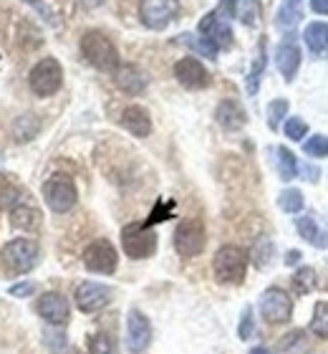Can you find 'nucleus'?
Returning a JSON list of instances; mask_svg holds the SVG:
<instances>
[{
  "mask_svg": "<svg viewBox=\"0 0 328 354\" xmlns=\"http://www.w3.org/2000/svg\"><path fill=\"white\" fill-rule=\"evenodd\" d=\"M81 53L84 59L91 64L99 71H106V74H114L119 68V48L114 46L106 33L102 30H86L81 36Z\"/></svg>",
  "mask_w": 328,
  "mask_h": 354,
  "instance_id": "nucleus-1",
  "label": "nucleus"
},
{
  "mask_svg": "<svg viewBox=\"0 0 328 354\" xmlns=\"http://www.w3.org/2000/svg\"><path fill=\"white\" fill-rule=\"evenodd\" d=\"M28 86L30 91L41 99L59 94V88L64 86V66L59 64V59L46 56L28 71Z\"/></svg>",
  "mask_w": 328,
  "mask_h": 354,
  "instance_id": "nucleus-2",
  "label": "nucleus"
},
{
  "mask_svg": "<svg viewBox=\"0 0 328 354\" xmlns=\"http://www.w3.org/2000/svg\"><path fill=\"white\" fill-rule=\"evenodd\" d=\"M212 271L220 283H242L245 271H248V253L238 248V245H222L215 253L212 261Z\"/></svg>",
  "mask_w": 328,
  "mask_h": 354,
  "instance_id": "nucleus-3",
  "label": "nucleus"
},
{
  "mask_svg": "<svg viewBox=\"0 0 328 354\" xmlns=\"http://www.w3.org/2000/svg\"><path fill=\"white\" fill-rule=\"evenodd\" d=\"M122 248L134 261L149 259L157 253V233L146 223H129L122 228Z\"/></svg>",
  "mask_w": 328,
  "mask_h": 354,
  "instance_id": "nucleus-4",
  "label": "nucleus"
},
{
  "mask_svg": "<svg viewBox=\"0 0 328 354\" xmlns=\"http://www.w3.org/2000/svg\"><path fill=\"white\" fill-rule=\"evenodd\" d=\"M44 200L53 213H68L79 203V190L68 175H53L44 183Z\"/></svg>",
  "mask_w": 328,
  "mask_h": 354,
  "instance_id": "nucleus-5",
  "label": "nucleus"
},
{
  "mask_svg": "<svg viewBox=\"0 0 328 354\" xmlns=\"http://www.w3.org/2000/svg\"><path fill=\"white\" fill-rule=\"evenodd\" d=\"M38 256H41V251H38V243L33 238H15L3 248V263H6L8 271L18 273V276L33 271L38 263Z\"/></svg>",
  "mask_w": 328,
  "mask_h": 354,
  "instance_id": "nucleus-6",
  "label": "nucleus"
},
{
  "mask_svg": "<svg viewBox=\"0 0 328 354\" xmlns=\"http://www.w3.org/2000/svg\"><path fill=\"white\" fill-rule=\"evenodd\" d=\"M204 243H207V233H204L202 221L197 218H187L177 225L175 230V251L182 256V259H195L204 251Z\"/></svg>",
  "mask_w": 328,
  "mask_h": 354,
  "instance_id": "nucleus-7",
  "label": "nucleus"
},
{
  "mask_svg": "<svg viewBox=\"0 0 328 354\" xmlns=\"http://www.w3.org/2000/svg\"><path fill=\"white\" fill-rule=\"evenodd\" d=\"M260 317L268 324H285L293 317V299L288 291L278 286H270L260 296Z\"/></svg>",
  "mask_w": 328,
  "mask_h": 354,
  "instance_id": "nucleus-8",
  "label": "nucleus"
},
{
  "mask_svg": "<svg viewBox=\"0 0 328 354\" xmlns=\"http://www.w3.org/2000/svg\"><path fill=\"white\" fill-rule=\"evenodd\" d=\"M180 15V0H139V18L149 30H164Z\"/></svg>",
  "mask_w": 328,
  "mask_h": 354,
  "instance_id": "nucleus-9",
  "label": "nucleus"
},
{
  "mask_svg": "<svg viewBox=\"0 0 328 354\" xmlns=\"http://www.w3.org/2000/svg\"><path fill=\"white\" fill-rule=\"evenodd\" d=\"M84 266H86L91 273L109 276V273L117 271V266H119L117 248H114L106 238H96L94 243H88L86 251H84Z\"/></svg>",
  "mask_w": 328,
  "mask_h": 354,
  "instance_id": "nucleus-10",
  "label": "nucleus"
},
{
  "mask_svg": "<svg viewBox=\"0 0 328 354\" xmlns=\"http://www.w3.org/2000/svg\"><path fill=\"white\" fill-rule=\"evenodd\" d=\"M197 30H200V36H202L204 41H210L218 51L233 46V28H230V21H227V15H222L220 10H212V13L204 15L202 21H200V26H197Z\"/></svg>",
  "mask_w": 328,
  "mask_h": 354,
  "instance_id": "nucleus-11",
  "label": "nucleus"
},
{
  "mask_svg": "<svg viewBox=\"0 0 328 354\" xmlns=\"http://www.w3.org/2000/svg\"><path fill=\"white\" fill-rule=\"evenodd\" d=\"M76 306H79L84 314H96L109 306L111 301V288L104 286V283H96V281H84L76 286Z\"/></svg>",
  "mask_w": 328,
  "mask_h": 354,
  "instance_id": "nucleus-12",
  "label": "nucleus"
},
{
  "mask_svg": "<svg viewBox=\"0 0 328 354\" xmlns=\"http://www.w3.org/2000/svg\"><path fill=\"white\" fill-rule=\"evenodd\" d=\"M36 311L41 319H46L51 326H66L71 319V304L59 291H46L36 304Z\"/></svg>",
  "mask_w": 328,
  "mask_h": 354,
  "instance_id": "nucleus-13",
  "label": "nucleus"
},
{
  "mask_svg": "<svg viewBox=\"0 0 328 354\" xmlns=\"http://www.w3.org/2000/svg\"><path fill=\"white\" fill-rule=\"evenodd\" d=\"M152 344V324L139 309H131L126 317V349L131 354H142Z\"/></svg>",
  "mask_w": 328,
  "mask_h": 354,
  "instance_id": "nucleus-14",
  "label": "nucleus"
},
{
  "mask_svg": "<svg viewBox=\"0 0 328 354\" xmlns=\"http://www.w3.org/2000/svg\"><path fill=\"white\" fill-rule=\"evenodd\" d=\"M175 79L182 84L184 88H207L212 82L210 71L202 66V61H197L195 56H184L175 64Z\"/></svg>",
  "mask_w": 328,
  "mask_h": 354,
  "instance_id": "nucleus-15",
  "label": "nucleus"
},
{
  "mask_svg": "<svg viewBox=\"0 0 328 354\" xmlns=\"http://www.w3.org/2000/svg\"><path fill=\"white\" fill-rule=\"evenodd\" d=\"M114 84H117L119 91H124L129 96L144 94L146 86H149V79L139 66L134 64H119V68L114 71Z\"/></svg>",
  "mask_w": 328,
  "mask_h": 354,
  "instance_id": "nucleus-16",
  "label": "nucleus"
},
{
  "mask_svg": "<svg viewBox=\"0 0 328 354\" xmlns=\"http://www.w3.org/2000/svg\"><path fill=\"white\" fill-rule=\"evenodd\" d=\"M122 127H124L126 132L131 137H137V140H144L152 134V117H149V111L144 106H139V104H131L122 111Z\"/></svg>",
  "mask_w": 328,
  "mask_h": 354,
  "instance_id": "nucleus-17",
  "label": "nucleus"
},
{
  "mask_svg": "<svg viewBox=\"0 0 328 354\" xmlns=\"http://www.w3.org/2000/svg\"><path fill=\"white\" fill-rule=\"evenodd\" d=\"M215 119H218V124L225 132H238V129L248 124V114L235 99H222L218 104V109H215Z\"/></svg>",
  "mask_w": 328,
  "mask_h": 354,
  "instance_id": "nucleus-18",
  "label": "nucleus"
},
{
  "mask_svg": "<svg viewBox=\"0 0 328 354\" xmlns=\"http://www.w3.org/2000/svg\"><path fill=\"white\" fill-rule=\"evenodd\" d=\"M300 48L296 44H293L291 38L288 41H283V44L278 46L276 51V64H278V71H280V76H283L285 82L291 84L293 79H296V74H298L300 68Z\"/></svg>",
  "mask_w": 328,
  "mask_h": 354,
  "instance_id": "nucleus-19",
  "label": "nucleus"
},
{
  "mask_svg": "<svg viewBox=\"0 0 328 354\" xmlns=\"http://www.w3.org/2000/svg\"><path fill=\"white\" fill-rule=\"evenodd\" d=\"M10 225L15 230H26V233H33V230L41 228V210L30 203H18V205L10 210Z\"/></svg>",
  "mask_w": 328,
  "mask_h": 354,
  "instance_id": "nucleus-20",
  "label": "nucleus"
},
{
  "mask_svg": "<svg viewBox=\"0 0 328 354\" xmlns=\"http://www.w3.org/2000/svg\"><path fill=\"white\" fill-rule=\"evenodd\" d=\"M44 129V122L38 114H21V117H15V122L10 124V134H13V140L18 145H26V142L36 140L38 134Z\"/></svg>",
  "mask_w": 328,
  "mask_h": 354,
  "instance_id": "nucleus-21",
  "label": "nucleus"
},
{
  "mask_svg": "<svg viewBox=\"0 0 328 354\" xmlns=\"http://www.w3.org/2000/svg\"><path fill=\"white\" fill-rule=\"evenodd\" d=\"M296 228H298V236L303 241L313 245V248H321L326 251L328 248V230H323L318 223H316L313 215H300L298 221H296Z\"/></svg>",
  "mask_w": 328,
  "mask_h": 354,
  "instance_id": "nucleus-22",
  "label": "nucleus"
},
{
  "mask_svg": "<svg viewBox=\"0 0 328 354\" xmlns=\"http://www.w3.org/2000/svg\"><path fill=\"white\" fill-rule=\"evenodd\" d=\"M303 38H306V44L308 48L313 53H326L328 51V23H321V21H316V23H308L306 30H303Z\"/></svg>",
  "mask_w": 328,
  "mask_h": 354,
  "instance_id": "nucleus-23",
  "label": "nucleus"
},
{
  "mask_svg": "<svg viewBox=\"0 0 328 354\" xmlns=\"http://www.w3.org/2000/svg\"><path fill=\"white\" fill-rule=\"evenodd\" d=\"M265 61H268V53H265V38H260V44H258V53H255V59H253V66H250V71H248V82H245V88H248L250 96H255L258 88H260L262 71H265Z\"/></svg>",
  "mask_w": 328,
  "mask_h": 354,
  "instance_id": "nucleus-24",
  "label": "nucleus"
},
{
  "mask_svg": "<svg viewBox=\"0 0 328 354\" xmlns=\"http://www.w3.org/2000/svg\"><path fill=\"white\" fill-rule=\"evenodd\" d=\"M300 15H303V0H283L280 8H278L276 26L291 28V26H296L300 21Z\"/></svg>",
  "mask_w": 328,
  "mask_h": 354,
  "instance_id": "nucleus-25",
  "label": "nucleus"
},
{
  "mask_svg": "<svg viewBox=\"0 0 328 354\" xmlns=\"http://www.w3.org/2000/svg\"><path fill=\"white\" fill-rule=\"evenodd\" d=\"M308 349H311V344L306 342V332H300V329L285 334L278 344V354H306Z\"/></svg>",
  "mask_w": 328,
  "mask_h": 354,
  "instance_id": "nucleus-26",
  "label": "nucleus"
},
{
  "mask_svg": "<svg viewBox=\"0 0 328 354\" xmlns=\"http://www.w3.org/2000/svg\"><path fill=\"white\" fill-rule=\"evenodd\" d=\"M278 175L283 183H291L298 177V160L288 147H278Z\"/></svg>",
  "mask_w": 328,
  "mask_h": 354,
  "instance_id": "nucleus-27",
  "label": "nucleus"
},
{
  "mask_svg": "<svg viewBox=\"0 0 328 354\" xmlns=\"http://www.w3.org/2000/svg\"><path fill=\"white\" fill-rule=\"evenodd\" d=\"M316 286H318V276H316V271L311 266H303V268L296 271V276H293V291L296 294L306 296L311 291H316Z\"/></svg>",
  "mask_w": 328,
  "mask_h": 354,
  "instance_id": "nucleus-28",
  "label": "nucleus"
},
{
  "mask_svg": "<svg viewBox=\"0 0 328 354\" xmlns=\"http://www.w3.org/2000/svg\"><path fill=\"white\" fill-rule=\"evenodd\" d=\"M278 205L285 213H300L303 205H306V200H303V192L298 187H288V190H283L278 195Z\"/></svg>",
  "mask_w": 328,
  "mask_h": 354,
  "instance_id": "nucleus-29",
  "label": "nucleus"
},
{
  "mask_svg": "<svg viewBox=\"0 0 328 354\" xmlns=\"http://www.w3.org/2000/svg\"><path fill=\"white\" fill-rule=\"evenodd\" d=\"M248 259L253 261L258 268H265V266L270 263V259H273V241L265 238V236H260L255 243H253V251H250Z\"/></svg>",
  "mask_w": 328,
  "mask_h": 354,
  "instance_id": "nucleus-30",
  "label": "nucleus"
},
{
  "mask_svg": "<svg viewBox=\"0 0 328 354\" xmlns=\"http://www.w3.org/2000/svg\"><path fill=\"white\" fill-rule=\"evenodd\" d=\"M311 332L318 339H328V304L318 301L313 306V319H311Z\"/></svg>",
  "mask_w": 328,
  "mask_h": 354,
  "instance_id": "nucleus-31",
  "label": "nucleus"
},
{
  "mask_svg": "<svg viewBox=\"0 0 328 354\" xmlns=\"http://www.w3.org/2000/svg\"><path fill=\"white\" fill-rule=\"evenodd\" d=\"M88 354H119L117 342L106 332H99L88 339Z\"/></svg>",
  "mask_w": 328,
  "mask_h": 354,
  "instance_id": "nucleus-32",
  "label": "nucleus"
},
{
  "mask_svg": "<svg viewBox=\"0 0 328 354\" xmlns=\"http://www.w3.org/2000/svg\"><path fill=\"white\" fill-rule=\"evenodd\" d=\"M18 203H23V192L18 190L13 183H3V185H0V207L10 213V210L18 205Z\"/></svg>",
  "mask_w": 328,
  "mask_h": 354,
  "instance_id": "nucleus-33",
  "label": "nucleus"
},
{
  "mask_svg": "<svg viewBox=\"0 0 328 354\" xmlns=\"http://www.w3.org/2000/svg\"><path fill=\"white\" fill-rule=\"evenodd\" d=\"M288 117V102L285 99H273L268 104V127L270 129H278V124Z\"/></svg>",
  "mask_w": 328,
  "mask_h": 354,
  "instance_id": "nucleus-34",
  "label": "nucleus"
},
{
  "mask_svg": "<svg viewBox=\"0 0 328 354\" xmlns=\"http://www.w3.org/2000/svg\"><path fill=\"white\" fill-rule=\"evenodd\" d=\"M303 152H306L308 157H328V137H323V134H316V137H311V140L303 142Z\"/></svg>",
  "mask_w": 328,
  "mask_h": 354,
  "instance_id": "nucleus-35",
  "label": "nucleus"
},
{
  "mask_svg": "<svg viewBox=\"0 0 328 354\" xmlns=\"http://www.w3.org/2000/svg\"><path fill=\"white\" fill-rule=\"evenodd\" d=\"M182 44H187L192 48V51H197L200 56H207V59H218V48L210 44V41H204L202 36H197V38H180Z\"/></svg>",
  "mask_w": 328,
  "mask_h": 354,
  "instance_id": "nucleus-36",
  "label": "nucleus"
},
{
  "mask_svg": "<svg viewBox=\"0 0 328 354\" xmlns=\"http://www.w3.org/2000/svg\"><path fill=\"white\" fill-rule=\"evenodd\" d=\"M308 134V124H306V119H300V117H291L288 122H285V137L293 142H300L303 137Z\"/></svg>",
  "mask_w": 328,
  "mask_h": 354,
  "instance_id": "nucleus-37",
  "label": "nucleus"
},
{
  "mask_svg": "<svg viewBox=\"0 0 328 354\" xmlns=\"http://www.w3.org/2000/svg\"><path fill=\"white\" fill-rule=\"evenodd\" d=\"M253 332H255L253 309H250V306H245V309H242V317H240V326H238V337H240L242 342H248L250 337H253Z\"/></svg>",
  "mask_w": 328,
  "mask_h": 354,
  "instance_id": "nucleus-38",
  "label": "nucleus"
},
{
  "mask_svg": "<svg viewBox=\"0 0 328 354\" xmlns=\"http://www.w3.org/2000/svg\"><path fill=\"white\" fill-rule=\"evenodd\" d=\"M46 342H48V347H51L53 354H61L68 347V342H66V337L61 332H48L46 334Z\"/></svg>",
  "mask_w": 328,
  "mask_h": 354,
  "instance_id": "nucleus-39",
  "label": "nucleus"
},
{
  "mask_svg": "<svg viewBox=\"0 0 328 354\" xmlns=\"http://www.w3.org/2000/svg\"><path fill=\"white\" fill-rule=\"evenodd\" d=\"M169 213H172V203H160V205L154 207V213L149 215V221H146V225H154V223H160V221H167Z\"/></svg>",
  "mask_w": 328,
  "mask_h": 354,
  "instance_id": "nucleus-40",
  "label": "nucleus"
},
{
  "mask_svg": "<svg viewBox=\"0 0 328 354\" xmlns=\"http://www.w3.org/2000/svg\"><path fill=\"white\" fill-rule=\"evenodd\" d=\"M36 291V286L30 283V281H21V283H15V286L8 288V294L15 296V299H26V296H30Z\"/></svg>",
  "mask_w": 328,
  "mask_h": 354,
  "instance_id": "nucleus-41",
  "label": "nucleus"
},
{
  "mask_svg": "<svg viewBox=\"0 0 328 354\" xmlns=\"http://www.w3.org/2000/svg\"><path fill=\"white\" fill-rule=\"evenodd\" d=\"M311 10L318 15H328V0H311Z\"/></svg>",
  "mask_w": 328,
  "mask_h": 354,
  "instance_id": "nucleus-42",
  "label": "nucleus"
},
{
  "mask_svg": "<svg viewBox=\"0 0 328 354\" xmlns=\"http://www.w3.org/2000/svg\"><path fill=\"white\" fill-rule=\"evenodd\" d=\"M300 259H303V256H300V251H288V253H285V266H296Z\"/></svg>",
  "mask_w": 328,
  "mask_h": 354,
  "instance_id": "nucleus-43",
  "label": "nucleus"
},
{
  "mask_svg": "<svg viewBox=\"0 0 328 354\" xmlns=\"http://www.w3.org/2000/svg\"><path fill=\"white\" fill-rule=\"evenodd\" d=\"M250 354H270L265 347H255V349H250Z\"/></svg>",
  "mask_w": 328,
  "mask_h": 354,
  "instance_id": "nucleus-44",
  "label": "nucleus"
},
{
  "mask_svg": "<svg viewBox=\"0 0 328 354\" xmlns=\"http://www.w3.org/2000/svg\"><path fill=\"white\" fill-rule=\"evenodd\" d=\"M26 3H38V0H26Z\"/></svg>",
  "mask_w": 328,
  "mask_h": 354,
  "instance_id": "nucleus-45",
  "label": "nucleus"
},
{
  "mask_svg": "<svg viewBox=\"0 0 328 354\" xmlns=\"http://www.w3.org/2000/svg\"><path fill=\"white\" fill-rule=\"evenodd\" d=\"M76 354H79V352H76Z\"/></svg>",
  "mask_w": 328,
  "mask_h": 354,
  "instance_id": "nucleus-46",
  "label": "nucleus"
}]
</instances>
